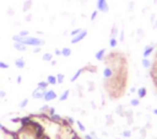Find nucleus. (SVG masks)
<instances>
[{"label": "nucleus", "mask_w": 157, "mask_h": 139, "mask_svg": "<svg viewBox=\"0 0 157 139\" xmlns=\"http://www.w3.org/2000/svg\"><path fill=\"white\" fill-rule=\"evenodd\" d=\"M21 43H24L25 46H44L45 41L39 37L27 36V37H22Z\"/></svg>", "instance_id": "1"}, {"label": "nucleus", "mask_w": 157, "mask_h": 139, "mask_svg": "<svg viewBox=\"0 0 157 139\" xmlns=\"http://www.w3.org/2000/svg\"><path fill=\"white\" fill-rule=\"evenodd\" d=\"M96 7H97V10H98L99 12H101V13H108L110 10L109 3H108L107 0H97Z\"/></svg>", "instance_id": "2"}, {"label": "nucleus", "mask_w": 157, "mask_h": 139, "mask_svg": "<svg viewBox=\"0 0 157 139\" xmlns=\"http://www.w3.org/2000/svg\"><path fill=\"white\" fill-rule=\"evenodd\" d=\"M87 30L86 29H82L81 33H78V35H75L74 37H72L71 39V43L72 44H76L78 43V42H81L82 40H84L86 38V36H87Z\"/></svg>", "instance_id": "3"}, {"label": "nucleus", "mask_w": 157, "mask_h": 139, "mask_svg": "<svg viewBox=\"0 0 157 139\" xmlns=\"http://www.w3.org/2000/svg\"><path fill=\"white\" fill-rule=\"evenodd\" d=\"M115 70L112 68V66L107 65L103 69V78L105 80H110V79H113L114 78V74H115Z\"/></svg>", "instance_id": "4"}, {"label": "nucleus", "mask_w": 157, "mask_h": 139, "mask_svg": "<svg viewBox=\"0 0 157 139\" xmlns=\"http://www.w3.org/2000/svg\"><path fill=\"white\" fill-rule=\"evenodd\" d=\"M56 98H58V96H57V93L54 89H48V91H45L44 96H43V99L45 100L46 102L53 101V100H55Z\"/></svg>", "instance_id": "5"}, {"label": "nucleus", "mask_w": 157, "mask_h": 139, "mask_svg": "<svg viewBox=\"0 0 157 139\" xmlns=\"http://www.w3.org/2000/svg\"><path fill=\"white\" fill-rule=\"evenodd\" d=\"M45 91H46V89H40V87L37 86L35 89H33L31 96H33V99H43V96H44V93H45Z\"/></svg>", "instance_id": "6"}, {"label": "nucleus", "mask_w": 157, "mask_h": 139, "mask_svg": "<svg viewBox=\"0 0 157 139\" xmlns=\"http://www.w3.org/2000/svg\"><path fill=\"white\" fill-rule=\"evenodd\" d=\"M105 56H107V49L103 48V49H100L98 52H96L95 54V58L99 62H102L105 59Z\"/></svg>", "instance_id": "7"}, {"label": "nucleus", "mask_w": 157, "mask_h": 139, "mask_svg": "<svg viewBox=\"0 0 157 139\" xmlns=\"http://www.w3.org/2000/svg\"><path fill=\"white\" fill-rule=\"evenodd\" d=\"M154 49L155 46H146L143 50V58H148V57L152 55V53L154 52Z\"/></svg>", "instance_id": "8"}, {"label": "nucleus", "mask_w": 157, "mask_h": 139, "mask_svg": "<svg viewBox=\"0 0 157 139\" xmlns=\"http://www.w3.org/2000/svg\"><path fill=\"white\" fill-rule=\"evenodd\" d=\"M14 65H15V67L17 69H24L26 67V62H25V59L23 57H18V58H16L14 61Z\"/></svg>", "instance_id": "9"}, {"label": "nucleus", "mask_w": 157, "mask_h": 139, "mask_svg": "<svg viewBox=\"0 0 157 139\" xmlns=\"http://www.w3.org/2000/svg\"><path fill=\"white\" fill-rule=\"evenodd\" d=\"M84 71H85V69H84V67H82V68H78V69L76 70L75 72H74V74H73V76L71 77V79H70V81H71V82H75V81L78 80V79L80 78V77L82 76V73H83Z\"/></svg>", "instance_id": "10"}, {"label": "nucleus", "mask_w": 157, "mask_h": 139, "mask_svg": "<svg viewBox=\"0 0 157 139\" xmlns=\"http://www.w3.org/2000/svg\"><path fill=\"white\" fill-rule=\"evenodd\" d=\"M13 48L18 52H26L27 51V46H25L24 43H21V42H14Z\"/></svg>", "instance_id": "11"}, {"label": "nucleus", "mask_w": 157, "mask_h": 139, "mask_svg": "<svg viewBox=\"0 0 157 139\" xmlns=\"http://www.w3.org/2000/svg\"><path fill=\"white\" fill-rule=\"evenodd\" d=\"M137 95H138V98H145L146 95H147V91L144 86H141L137 89Z\"/></svg>", "instance_id": "12"}, {"label": "nucleus", "mask_w": 157, "mask_h": 139, "mask_svg": "<svg viewBox=\"0 0 157 139\" xmlns=\"http://www.w3.org/2000/svg\"><path fill=\"white\" fill-rule=\"evenodd\" d=\"M33 8V0H25L23 5V12H28Z\"/></svg>", "instance_id": "13"}, {"label": "nucleus", "mask_w": 157, "mask_h": 139, "mask_svg": "<svg viewBox=\"0 0 157 139\" xmlns=\"http://www.w3.org/2000/svg\"><path fill=\"white\" fill-rule=\"evenodd\" d=\"M69 96H70V89H66V91H63V93L59 96L58 100H59V101H66V100L69 98Z\"/></svg>", "instance_id": "14"}, {"label": "nucleus", "mask_w": 157, "mask_h": 139, "mask_svg": "<svg viewBox=\"0 0 157 139\" xmlns=\"http://www.w3.org/2000/svg\"><path fill=\"white\" fill-rule=\"evenodd\" d=\"M46 82L48 83V85H56L57 84L56 76H54V74H50V76H48V78H46Z\"/></svg>", "instance_id": "15"}, {"label": "nucleus", "mask_w": 157, "mask_h": 139, "mask_svg": "<svg viewBox=\"0 0 157 139\" xmlns=\"http://www.w3.org/2000/svg\"><path fill=\"white\" fill-rule=\"evenodd\" d=\"M71 54H72L71 49L68 48V46H65V48L61 49V56H63V57H69Z\"/></svg>", "instance_id": "16"}, {"label": "nucleus", "mask_w": 157, "mask_h": 139, "mask_svg": "<svg viewBox=\"0 0 157 139\" xmlns=\"http://www.w3.org/2000/svg\"><path fill=\"white\" fill-rule=\"evenodd\" d=\"M141 64H142V67L145 68V69H148V68L152 67V62L150 61V58H143Z\"/></svg>", "instance_id": "17"}, {"label": "nucleus", "mask_w": 157, "mask_h": 139, "mask_svg": "<svg viewBox=\"0 0 157 139\" xmlns=\"http://www.w3.org/2000/svg\"><path fill=\"white\" fill-rule=\"evenodd\" d=\"M52 59H54V55L52 54V53H44L43 55H42V61L43 62H51Z\"/></svg>", "instance_id": "18"}, {"label": "nucleus", "mask_w": 157, "mask_h": 139, "mask_svg": "<svg viewBox=\"0 0 157 139\" xmlns=\"http://www.w3.org/2000/svg\"><path fill=\"white\" fill-rule=\"evenodd\" d=\"M105 126H108V127H111L112 125H113V123H114V120H113V117H112V115L111 114H108V115H105Z\"/></svg>", "instance_id": "19"}, {"label": "nucleus", "mask_w": 157, "mask_h": 139, "mask_svg": "<svg viewBox=\"0 0 157 139\" xmlns=\"http://www.w3.org/2000/svg\"><path fill=\"white\" fill-rule=\"evenodd\" d=\"M84 69H85V71L95 73V72H96V70H97V67H96V66H93L92 64H90V65H87V66H84Z\"/></svg>", "instance_id": "20"}, {"label": "nucleus", "mask_w": 157, "mask_h": 139, "mask_svg": "<svg viewBox=\"0 0 157 139\" xmlns=\"http://www.w3.org/2000/svg\"><path fill=\"white\" fill-rule=\"evenodd\" d=\"M28 104H29V98H24V99L21 100V102L18 104V107H20L21 109H25L28 106Z\"/></svg>", "instance_id": "21"}, {"label": "nucleus", "mask_w": 157, "mask_h": 139, "mask_svg": "<svg viewBox=\"0 0 157 139\" xmlns=\"http://www.w3.org/2000/svg\"><path fill=\"white\" fill-rule=\"evenodd\" d=\"M56 79H57V84H63V81H65V74L59 72L56 74Z\"/></svg>", "instance_id": "22"}, {"label": "nucleus", "mask_w": 157, "mask_h": 139, "mask_svg": "<svg viewBox=\"0 0 157 139\" xmlns=\"http://www.w3.org/2000/svg\"><path fill=\"white\" fill-rule=\"evenodd\" d=\"M147 130L145 129L144 127L139 128V135H140V139H145L146 136H147Z\"/></svg>", "instance_id": "23"}, {"label": "nucleus", "mask_w": 157, "mask_h": 139, "mask_svg": "<svg viewBox=\"0 0 157 139\" xmlns=\"http://www.w3.org/2000/svg\"><path fill=\"white\" fill-rule=\"evenodd\" d=\"M117 39L116 38H113V37H111L110 38V40H109V46H111L112 49H114V48H116L117 46Z\"/></svg>", "instance_id": "24"}, {"label": "nucleus", "mask_w": 157, "mask_h": 139, "mask_svg": "<svg viewBox=\"0 0 157 139\" xmlns=\"http://www.w3.org/2000/svg\"><path fill=\"white\" fill-rule=\"evenodd\" d=\"M121 135H122L124 138L129 139L131 136H132V133H131V130H129V129H124L122 133H121Z\"/></svg>", "instance_id": "25"}, {"label": "nucleus", "mask_w": 157, "mask_h": 139, "mask_svg": "<svg viewBox=\"0 0 157 139\" xmlns=\"http://www.w3.org/2000/svg\"><path fill=\"white\" fill-rule=\"evenodd\" d=\"M37 86H38V87H40V89H48V83L46 82V80H45V81H39V82H38V84H37Z\"/></svg>", "instance_id": "26"}, {"label": "nucleus", "mask_w": 157, "mask_h": 139, "mask_svg": "<svg viewBox=\"0 0 157 139\" xmlns=\"http://www.w3.org/2000/svg\"><path fill=\"white\" fill-rule=\"evenodd\" d=\"M75 124H76V125H78V129L81 130L82 133H85V132H86V127H85V125H84V124L82 123L81 121H75Z\"/></svg>", "instance_id": "27"}, {"label": "nucleus", "mask_w": 157, "mask_h": 139, "mask_svg": "<svg viewBox=\"0 0 157 139\" xmlns=\"http://www.w3.org/2000/svg\"><path fill=\"white\" fill-rule=\"evenodd\" d=\"M87 85H88V87H87V91L88 92H94L95 91V89H96V85H95V82H93V81H88L87 82Z\"/></svg>", "instance_id": "28"}, {"label": "nucleus", "mask_w": 157, "mask_h": 139, "mask_svg": "<svg viewBox=\"0 0 157 139\" xmlns=\"http://www.w3.org/2000/svg\"><path fill=\"white\" fill-rule=\"evenodd\" d=\"M118 35V29H117V27H116V25H113L112 26V29H111V37H113V38H116V36Z\"/></svg>", "instance_id": "29"}, {"label": "nucleus", "mask_w": 157, "mask_h": 139, "mask_svg": "<svg viewBox=\"0 0 157 139\" xmlns=\"http://www.w3.org/2000/svg\"><path fill=\"white\" fill-rule=\"evenodd\" d=\"M124 107L122 106V105H120V106H117V108H116L115 112L117 113L118 115H121V117H124Z\"/></svg>", "instance_id": "30"}, {"label": "nucleus", "mask_w": 157, "mask_h": 139, "mask_svg": "<svg viewBox=\"0 0 157 139\" xmlns=\"http://www.w3.org/2000/svg\"><path fill=\"white\" fill-rule=\"evenodd\" d=\"M130 106L131 107H139L140 106L139 98H132V99L130 100Z\"/></svg>", "instance_id": "31"}, {"label": "nucleus", "mask_w": 157, "mask_h": 139, "mask_svg": "<svg viewBox=\"0 0 157 139\" xmlns=\"http://www.w3.org/2000/svg\"><path fill=\"white\" fill-rule=\"evenodd\" d=\"M10 68V65L8 63H6V62H2V61H0V69H2V70H7Z\"/></svg>", "instance_id": "32"}, {"label": "nucleus", "mask_w": 157, "mask_h": 139, "mask_svg": "<svg viewBox=\"0 0 157 139\" xmlns=\"http://www.w3.org/2000/svg\"><path fill=\"white\" fill-rule=\"evenodd\" d=\"M48 109H50V106H48V104H45V105H43V106H41V108L39 109V111L41 113H48Z\"/></svg>", "instance_id": "33"}, {"label": "nucleus", "mask_w": 157, "mask_h": 139, "mask_svg": "<svg viewBox=\"0 0 157 139\" xmlns=\"http://www.w3.org/2000/svg\"><path fill=\"white\" fill-rule=\"evenodd\" d=\"M137 36H138V38H140V39H143V38L145 37V34H144L143 29L138 28L137 29Z\"/></svg>", "instance_id": "34"}, {"label": "nucleus", "mask_w": 157, "mask_h": 139, "mask_svg": "<svg viewBox=\"0 0 157 139\" xmlns=\"http://www.w3.org/2000/svg\"><path fill=\"white\" fill-rule=\"evenodd\" d=\"M65 119H66V121H67V123L69 124L70 126H72L74 123H75V120H74L73 117H66Z\"/></svg>", "instance_id": "35"}, {"label": "nucleus", "mask_w": 157, "mask_h": 139, "mask_svg": "<svg viewBox=\"0 0 157 139\" xmlns=\"http://www.w3.org/2000/svg\"><path fill=\"white\" fill-rule=\"evenodd\" d=\"M81 31H82V28H75V29H73V30L70 31V36H71V37H74V36L78 35V34L81 33Z\"/></svg>", "instance_id": "36"}, {"label": "nucleus", "mask_w": 157, "mask_h": 139, "mask_svg": "<svg viewBox=\"0 0 157 139\" xmlns=\"http://www.w3.org/2000/svg\"><path fill=\"white\" fill-rule=\"evenodd\" d=\"M18 35L21 36V37H27V36H29V30H26V29H23V30L20 31V34Z\"/></svg>", "instance_id": "37"}, {"label": "nucleus", "mask_w": 157, "mask_h": 139, "mask_svg": "<svg viewBox=\"0 0 157 139\" xmlns=\"http://www.w3.org/2000/svg\"><path fill=\"white\" fill-rule=\"evenodd\" d=\"M133 9H135V2H133V1H130V2L128 3V11L132 12Z\"/></svg>", "instance_id": "38"}, {"label": "nucleus", "mask_w": 157, "mask_h": 139, "mask_svg": "<svg viewBox=\"0 0 157 139\" xmlns=\"http://www.w3.org/2000/svg\"><path fill=\"white\" fill-rule=\"evenodd\" d=\"M97 15H98V10H95V11L92 13V16H90V20H92V21H95V20H96V18H97Z\"/></svg>", "instance_id": "39"}, {"label": "nucleus", "mask_w": 157, "mask_h": 139, "mask_svg": "<svg viewBox=\"0 0 157 139\" xmlns=\"http://www.w3.org/2000/svg\"><path fill=\"white\" fill-rule=\"evenodd\" d=\"M124 40H125V31H124V29H122L120 34V41L124 42Z\"/></svg>", "instance_id": "40"}, {"label": "nucleus", "mask_w": 157, "mask_h": 139, "mask_svg": "<svg viewBox=\"0 0 157 139\" xmlns=\"http://www.w3.org/2000/svg\"><path fill=\"white\" fill-rule=\"evenodd\" d=\"M41 46H33V53H35V54H37V53H40L41 52Z\"/></svg>", "instance_id": "41"}, {"label": "nucleus", "mask_w": 157, "mask_h": 139, "mask_svg": "<svg viewBox=\"0 0 157 139\" xmlns=\"http://www.w3.org/2000/svg\"><path fill=\"white\" fill-rule=\"evenodd\" d=\"M54 113H55V108H54V107H50V109H48V113H46V114L50 117V115L54 114Z\"/></svg>", "instance_id": "42"}, {"label": "nucleus", "mask_w": 157, "mask_h": 139, "mask_svg": "<svg viewBox=\"0 0 157 139\" xmlns=\"http://www.w3.org/2000/svg\"><path fill=\"white\" fill-rule=\"evenodd\" d=\"M6 96H7V92L3 91V89H0V99L6 98Z\"/></svg>", "instance_id": "43"}, {"label": "nucleus", "mask_w": 157, "mask_h": 139, "mask_svg": "<svg viewBox=\"0 0 157 139\" xmlns=\"http://www.w3.org/2000/svg\"><path fill=\"white\" fill-rule=\"evenodd\" d=\"M14 14H15V12H14V10L12 9V8H8V15L13 16Z\"/></svg>", "instance_id": "44"}, {"label": "nucleus", "mask_w": 157, "mask_h": 139, "mask_svg": "<svg viewBox=\"0 0 157 139\" xmlns=\"http://www.w3.org/2000/svg\"><path fill=\"white\" fill-rule=\"evenodd\" d=\"M22 82H23V77L22 76L16 77V83H17V84H22Z\"/></svg>", "instance_id": "45"}, {"label": "nucleus", "mask_w": 157, "mask_h": 139, "mask_svg": "<svg viewBox=\"0 0 157 139\" xmlns=\"http://www.w3.org/2000/svg\"><path fill=\"white\" fill-rule=\"evenodd\" d=\"M144 128H145L146 130L151 129V128H152V123H151L150 121H147V122H146V125L144 126Z\"/></svg>", "instance_id": "46"}, {"label": "nucleus", "mask_w": 157, "mask_h": 139, "mask_svg": "<svg viewBox=\"0 0 157 139\" xmlns=\"http://www.w3.org/2000/svg\"><path fill=\"white\" fill-rule=\"evenodd\" d=\"M54 54L56 55V56H61V50H59V49H55Z\"/></svg>", "instance_id": "47"}, {"label": "nucleus", "mask_w": 157, "mask_h": 139, "mask_svg": "<svg viewBox=\"0 0 157 139\" xmlns=\"http://www.w3.org/2000/svg\"><path fill=\"white\" fill-rule=\"evenodd\" d=\"M31 20H33V14H28V15H26V18H25L26 22H31Z\"/></svg>", "instance_id": "48"}, {"label": "nucleus", "mask_w": 157, "mask_h": 139, "mask_svg": "<svg viewBox=\"0 0 157 139\" xmlns=\"http://www.w3.org/2000/svg\"><path fill=\"white\" fill-rule=\"evenodd\" d=\"M90 106H92V109H93V110H96V109H97V106H96V104H95V102L93 101V100H92V101H90Z\"/></svg>", "instance_id": "49"}, {"label": "nucleus", "mask_w": 157, "mask_h": 139, "mask_svg": "<svg viewBox=\"0 0 157 139\" xmlns=\"http://www.w3.org/2000/svg\"><path fill=\"white\" fill-rule=\"evenodd\" d=\"M155 21H156V15H155V14H152V16H151V24H153Z\"/></svg>", "instance_id": "50"}, {"label": "nucleus", "mask_w": 157, "mask_h": 139, "mask_svg": "<svg viewBox=\"0 0 157 139\" xmlns=\"http://www.w3.org/2000/svg\"><path fill=\"white\" fill-rule=\"evenodd\" d=\"M50 63H51L50 65L52 66V67H54V66H56V65H57V61H56V59H55V61H54V59H52V61H51Z\"/></svg>", "instance_id": "51"}, {"label": "nucleus", "mask_w": 157, "mask_h": 139, "mask_svg": "<svg viewBox=\"0 0 157 139\" xmlns=\"http://www.w3.org/2000/svg\"><path fill=\"white\" fill-rule=\"evenodd\" d=\"M90 136H92L94 139H97V138H98V137H97V135H96V132H94V130H93V132L90 133Z\"/></svg>", "instance_id": "52"}, {"label": "nucleus", "mask_w": 157, "mask_h": 139, "mask_svg": "<svg viewBox=\"0 0 157 139\" xmlns=\"http://www.w3.org/2000/svg\"><path fill=\"white\" fill-rule=\"evenodd\" d=\"M130 93H131V94L137 93V89H136L135 86H132V87H131V89H130Z\"/></svg>", "instance_id": "53"}, {"label": "nucleus", "mask_w": 157, "mask_h": 139, "mask_svg": "<svg viewBox=\"0 0 157 139\" xmlns=\"http://www.w3.org/2000/svg\"><path fill=\"white\" fill-rule=\"evenodd\" d=\"M84 139H94V138H93L90 134H87V135H85V136H84Z\"/></svg>", "instance_id": "54"}, {"label": "nucleus", "mask_w": 157, "mask_h": 139, "mask_svg": "<svg viewBox=\"0 0 157 139\" xmlns=\"http://www.w3.org/2000/svg\"><path fill=\"white\" fill-rule=\"evenodd\" d=\"M153 28H154V29L157 28V18H156V21H155V22L153 23Z\"/></svg>", "instance_id": "55"}, {"label": "nucleus", "mask_w": 157, "mask_h": 139, "mask_svg": "<svg viewBox=\"0 0 157 139\" xmlns=\"http://www.w3.org/2000/svg\"><path fill=\"white\" fill-rule=\"evenodd\" d=\"M153 113H154V114H155V115H157V108L153 109Z\"/></svg>", "instance_id": "56"}, {"label": "nucleus", "mask_w": 157, "mask_h": 139, "mask_svg": "<svg viewBox=\"0 0 157 139\" xmlns=\"http://www.w3.org/2000/svg\"><path fill=\"white\" fill-rule=\"evenodd\" d=\"M102 135H103L105 137H108V136H109V134H108L107 132H102Z\"/></svg>", "instance_id": "57"}, {"label": "nucleus", "mask_w": 157, "mask_h": 139, "mask_svg": "<svg viewBox=\"0 0 157 139\" xmlns=\"http://www.w3.org/2000/svg\"><path fill=\"white\" fill-rule=\"evenodd\" d=\"M2 128H3V124L1 123V122H0V130L2 129Z\"/></svg>", "instance_id": "58"}, {"label": "nucleus", "mask_w": 157, "mask_h": 139, "mask_svg": "<svg viewBox=\"0 0 157 139\" xmlns=\"http://www.w3.org/2000/svg\"><path fill=\"white\" fill-rule=\"evenodd\" d=\"M97 139H101V138H97Z\"/></svg>", "instance_id": "59"}]
</instances>
